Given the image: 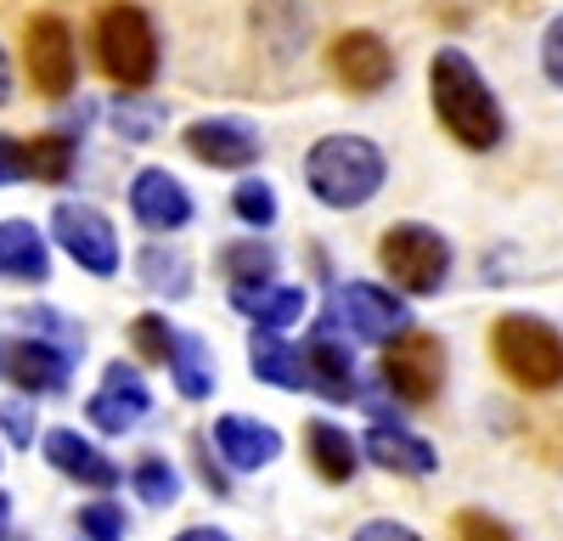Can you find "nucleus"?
Segmentation results:
<instances>
[{
    "label": "nucleus",
    "mask_w": 563,
    "mask_h": 541,
    "mask_svg": "<svg viewBox=\"0 0 563 541\" xmlns=\"http://www.w3.org/2000/svg\"><path fill=\"white\" fill-rule=\"evenodd\" d=\"M429 102H434V119L445 124V135L456 147L496 153L507 142V113L496 102V90L485 85L474 57L456 52V45H440L429 57Z\"/></svg>",
    "instance_id": "nucleus-1"
},
{
    "label": "nucleus",
    "mask_w": 563,
    "mask_h": 541,
    "mask_svg": "<svg viewBox=\"0 0 563 541\" xmlns=\"http://www.w3.org/2000/svg\"><path fill=\"white\" fill-rule=\"evenodd\" d=\"M384 180H389V158L366 135H321L305 153V187L327 209H361L384 192Z\"/></svg>",
    "instance_id": "nucleus-2"
},
{
    "label": "nucleus",
    "mask_w": 563,
    "mask_h": 541,
    "mask_svg": "<svg viewBox=\"0 0 563 541\" xmlns=\"http://www.w3.org/2000/svg\"><path fill=\"white\" fill-rule=\"evenodd\" d=\"M490 350H496V367L519 389H530V395L563 389V333L552 322H541V316L507 310L490 328Z\"/></svg>",
    "instance_id": "nucleus-3"
},
{
    "label": "nucleus",
    "mask_w": 563,
    "mask_h": 541,
    "mask_svg": "<svg viewBox=\"0 0 563 541\" xmlns=\"http://www.w3.org/2000/svg\"><path fill=\"white\" fill-rule=\"evenodd\" d=\"M378 260H384V270H389V283H395L400 294H411V299L440 294L445 277H451V243L434 232V225H422V220L389 225L384 243H378Z\"/></svg>",
    "instance_id": "nucleus-4"
},
{
    "label": "nucleus",
    "mask_w": 563,
    "mask_h": 541,
    "mask_svg": "<svg viewBox=\"0 0 563 541\" xmlns=\"http://www.w3.org/2000/svg\"><path fill=\"white\" fill-rule=\"evenodd\" d=\"M97 63L113 85L141 90L158 74V29L141 7H108L97 23Z\"/></svg>",
    "instance_id": "nucleus-5"
},
{
    "label": "nucleus",
    "mask_w": 563,
    "mask_h": 541,
    "mask_svg": "<svg viewBox=\"0 0 563 541\" xmlns=\"http://www.w3.org/2000/svg\"><path fill=\"white\" fill-rule=\"evenodd\" d=\"M445 384V344L434 333H400L384 350V389L406 406H429Z\"/></svg>",
    "instance_id": "nucleus-6"
},
{
    "label": "nucleus",
    "mask_w": 563,
    "mask_h": 541,
    "mask_svg": "<svg viewBox=\"0 0 563 541\" xmlns=\"http://www.w3.org/2000/svg\"><path fill=\"white\" fill-rule=\"evenodd\" d=\"M23 57H29V79L40 97H68L74 79H79V52H74V29L63 18H34L29 34H23Z\"/></svg>",
    "instance_id": "nucleus-7"
},
{
    "label": "nucleus",
    "mask_w": 563,
    "mask_h": 541,
    "mask_svg": "<svg viewBox=\"0 0 563 541\" xmlns=\"http://www.w3.org/2000/svg\"><path fill=\"white\" fill-rule=\"evenodd\" d=\"M52 232L63 243L68 260H79L90 277H113L119 270V238H113V220L90 203H57L52 209Z\"/></svg>",
    "instance_id": "nucleus-8"
},
{
    "label": "nucleus",
    "mask_w": 563,
    "mask_h": 541,
    "mask_svg": "<svg viewBox=\"0 0 563 541\" xmlns=\"http://www.w3.org/2000/svg\"><path fill=\"white\" fill-rule=\"evenodd\" d=\"M180 142H186V153H192L198 164H209V169H249V164H260V153H265V135H260L249 119H238V113L192 119Z\"/></svg>",
    "instance_id": "nucleus-9"
},
{
    "label": "nucleus",
    "mask_w": 563,
    "mask_h": 541,
    "mask_svg": "<svg viewBox=\"0 0 563 541\" xmlns=\"http://www.w3.org/2000/svg\"><path fill=\"white\" fill-rule=\"evenodd\" d=\"M327 57H333L339 85L355 90V97H378V90L395 85V52H389V40L372 34V29H344Z\"/></svg>",
    "instance_id": "nucleus-10"
},
{
    "label": "nucleus",
    "mask_w": 563,
    "mask_h": 541,
    "mask_svg": "<svg viewBox=\"0 0 563 541\" xmlns=\"http://www.w3.org/2000/svg\"><path fill=\"white\" fill-rule=\"evenodd\" d=\"M333 305H339V310H333V316H339V328H350V333L366 339V344H389V339L411 333V328H406V305L395 299V288H378V283H344Z\"/></svg>",
    "instance_id": "nucleus-11"
},
{
    "label": "nucleus",
    "mask_w": 563,
    "mask_h": 541,
    "mask_svg": "<svg viewBox=\"0 0 563 541\" xmlns=\"http://www.w3.org/2000/svg\"><path fill=\"white\" fill-rule=\"evenodd\" d=\"M85 412H90V423H97L102 434H130L141 418L153 412V389H147V378H141L130 361H113V367L102 373V389L85 400Z\"/></svg>",
    "instance_id": "nucleus-12"
},
{
    "label": "nucleus",
    "mask_w": 563,
    "mask_h": 541,
    "mask_svg": "<svg viewBox=\"0 0 563 541\" xmlns=\"http://www.w3.org/2000/svg\"><path fill=\"white\" fill-rule=\"evenodd\" d=\"M299 355H305V389H316L321 400H333V406L361 400L355 355H350V344H344L333 328H321L310 344H299Z\"/></svg>",
    "instance_id": "nucleus-13"
},
{
    "label": "nucleus",
    "mask_w": 563,
    "mask_h": 541,
    "mask_svg": "<svg viewBox=\"0 0 563 541\" xmlns=\"http://www.w3.org/2000/svg\"><path fill=\"white\" fill-rule=\"evenodd\" d=\"M130 214L147 225V232H180V225L192 220V192H186L169 169H135Z\"/></svg>",
    "instance_id": "nucleus-14"
},
{
    "label": "nucleus",
    "mask_w": 563,
    "mask_h": 541,
    "mask_svg": "<svg viewBox=\"0 0 563 541\" xmlns=\"http://www.w3.org/2000/svg\"><path fill=\"white\" fill-rule=\"evenodd\" d=\"M0 373H7L29 400L34 395H63L68 389V350L52 344V339H12L7 344V361H0Z\"/></svg>",
    "instance_id": "nucleus-15"
},
{
    "label": "nucleus",
    "mask_w": 563,
    "mask_h": 541,
    "mask_svg": "<svg viewBox=\"0 0 563 541\" xmlns=\"http://www.w3.org/2000/svg\"><path fill=\"white\" fill-rule=\"evenodd\" d=\"M209 440L238 474H260V468H271L282 457V434L271 423H260V418H243V412H225Z\"/></svg>",
    "instance_id": "nucleus-16"
},
{
    "label": "nucleus",
    "mask_w": 563,
    "mask_h": 541,
    "mask_svg": "<svg viewBox=\"0 0 563 541\" xmlns=\"http://www.w3.org/2000/svg\"><path fill=\"white\" fill-rule=\"evenodd\" d=\"M361 457L378 463L384 474H411V479H429L440 468V451L422 440V434L400 429V423H378V429H372L361 440Z\"/></svg>",
    "instance_id": "nucleus-17"
},
{
    "label": "nucleus",
    "mask_w": 563,
    "mask_h": 541,
    "mask_svg": "<svg viewBox=\"0 0 563 541\" xmlns=\"http://www.w3.org/2000/svg\"><path fill=\"white\" fill-rule=\"evenodd\" d=\"M40 445H45V457H52L57 474H68V479H79V485H97V490L119 485V463L108 457V451H97L90 440H79L74 429H45Z\"/></svg>",
    "instance_id": "nucleus-18"
},
{
    "label": "nucleus",
    "mask_w": 563,
    "mask_h": 541,
    "mask_svg": "<svg viewBox=\"0 0 563 541\" xmlns=\"http://www.w3.org/2000/svg\"><path fill=\"white\" fill-rule=\"evenodd\" d=\"M231 305H238L254 328L282 333V328L305 322L310 294H305V288H294V283H265V288H231Z\"/></svg>",
    "instance_id": "nucleus-19"
},
{
    "label": "nucleus",
    "mask_w": 563,
    "mask_h": 541,
    "mask_svg": "<svg viewBox=\"0 0 563 541\" xmlns=\"http://www.w3.org/2000/svg\"><path fill=\"white\" fill-rule=\"evenodd\" d=\"M305 451H310V463H316V474H321L327 485H350L355 468H361V445H355V434L339 429V423H327V418L305 423Z\"/></svg>",
    "instance_id": "nucleus-20"
},
{
    "label": "nucleus",
    "mask_w": 563,
    "mask_h": 541,
    "mask_svg": "<svg viewBox=\"0 0 563 541\" xmlns=\"http://www.w3.org/2000/svg\"><path fill=\"white\" fill-rule=\"evenodd\" d=\"M0 277H12V283H45L52 277L45 238L29 220H0Z\"/></svg>",
    "instance_id": "nucleus-21"
},
{
    "label": "nucleus",
    "mask_w": 563,
    "mask_h": 541,
    "mask_svg": "<svg viewBox=\"0 0 563 541\" xmlns=\"http://www.w3.org/2000/svg\"><path fill=\"white\" fill-rule=\"evenodd\" d=\"M249 373L260 384H276V389H305V355L282 333L254 328V339H249Z\"/></svg>",
    "instance_id": "nucleus-22"
},
{
    "label": "nucleus",
    "mask_w": 563,
    "mask_h": 541,
    "mask_svg": "<svg viewBox=\"0 0 563 541\" xmlns=\"http://www.w3.org/2000/svg\"><path fill=\"white\" fill-rule=\"evenodd\" d=\"M254 29H260V40L271 45L276 57H294V52H305V40H310V12H305V0H260Z\"/></svg>",
    "instance_id": "nucleus-23"
},
{
    "label": "nucleus",
    "mask_w": 563,
    "mask_h": 541,
    "mask_svg": "<svg viewBox=\"0 0 563 541\" xmlns=\"http://www.w3.org/2000/svg\"><path fill=\"white\" fill-rule=\"evenodd\" d=\"M79 164V142L74 130H52V135H34V142H23V169L29 180H45V187H57V180H68Z\"/></svg>",
    "instance_id": "nucleus-24"
},
{
    "label": "nucleus",
    "mask_w": 563,
    "mask_h": 541,
    "mask_svg": "<svg viewBox=\"0 0 563 541\" xmlns=\"http://www.w3.org/2000/svg\"><path fill=\"white\" fill-rule=\"evenodd\" d=\"M135 270H141V283H147L153 294H164V299L192 294V265H186V254L169 249V243H147L135 254Z\"/></svg>",
    "instance_id": "nucleus-25"
},
{
    "label": "nucleus",
    "mask_w": 563,
    "mask_h": 541,
    "mask_svg": "<svg viewBox=\"0 0 563 541\" xmlns=\"http://www.w3.org/2000/svg\"><path fill=\"white\" fill-rule=\"evenodd\" d=\"M169 373H175V389H180L186 400L214 395V355H209V344H203L198 333H180V339H175Z\"/></svg>",
    "instance_id": "nucleus-26"
},
{
    "label": "nucleus",
    "mask_w": 563,
    "mask_h": 541,
    "mask_svg": "<svg viewBox=\"0 0 563 541\" xmlns=\"http://www.w3.org/2000/svg\"><path fill=\"white\" fill-rule=\"evenodd\" d=\"M220 270H225V283H231V288H265V283H276V249L260 243V238H249V243H225Z\"/></svg>",
    "instance_id": "nucleus-27"
},
{
    "label": "nucleus",
    "mask_w": 563,
    "mask_h": 541,
    "mask_svg": "<svg viewBox=\"0 0 563 541\" xmlns=\"http://www.w3.org/2000/svg\"><path fill=\"white\" fill-rule=\"evenodd\" d=\"M231 214H238L243 225H254V232H265V225H276V187L271 180H260V175H249V180H238V192H231Z\"/></svg>",
    "instance_id": "nucleus-28"
},
{
    "label": "nucleus",
    "mask_w": 563,
    "mask_h": 541,
    "mask_svg": "<svg viewBox=\"0 0 563 541\" xmlns=\"http://www.w3.org/2000/svg\"><path fill=\"white\" fill-rule=\"evenodd\" d=\"M130 485H135V496L147 508H169L175 496H180V474L164 463V457H141L135 468H130Z\"/></svg>",
    "instance_id": "nucleus-29"
},
{
    "label": "nucleus",
    "mask_w": 563,
    "mask_h": 541,
    "mask_svg": "<svg viewBox=\"0 0 563 541\" xmlns=\"http://www.w3.org/2000/svg\"><path fill=\"white\" fill-rule=\"evenodd\" d=\"M175 328H169V316L147 310V316H135L130 322V344L141 350V361H158V367H169V355H175Z\"/></svg>",
    "instance_id": "nucleus-30"
},
{
    "label": "nucleus",
    "mask_w": 563,
    "mask_h": 541,
    "mask_svg": "<svg viewBox=\"0 0 563 541\" xmlns=\"http://www.w3.org/2000/svg\"><path fill=\"white\" fill-rule=\"evenodd\" d=\"M124 530H130V519H124L119 503H85L79 508V536L85 541H124Z\"/></svg>",
    "instance_id": "nucleus-31"
},
{
    "label": "nucleus",
    "mask_w": 563,
    "mask_h": 541,
    "mask_svg": "<svg viewBox=\"0 0 563 541\" xmlns=\"http://www.w3.org/2000/svg\"><path fill=\"white\" fill-rule=\"evenodd\" d=\"M451 530H456V541H519V530L496 514H485V508H462L451 519Z\"/></svg>",
    "instance_id": "nucleus-32"
},
{
    "label": "nucleus",
    "mask_w": 563,
    "mask_h": 541,
    "mask_svg": "<svg viewBox=\"0 0 563 541\" xmlns=\"http://www.w3.org/2000/svg\"><path fill=\"white\" fill-rule=\"evenodd\" d=\"M158 119H164L158 102H130V97H124V102L113 108V130L124 135V142H147V135L158 130Z\"/></svg>",
    "instance_id": "nucleus-33"
},
{
    "label": "nucleus",
    "mask_w": 563,
    "mask_h": 541,
    "mask_svg": "<svg viewBox=\"0 0 563 541\" xmlns=\"http://www.w3.org/2000/svg\"><path fill=\"white\" fill-rule=\"evenodd\" d=\"M0 429L12 434V445H34V400H0Z\"/></svg>",
    "instance_id": "nucleus-34"
},
{
    "label": "nucleus",
    "mask_w": 563,
    "mask_h": 541,
    "mask_svg": "<svg viewBox=\"0 0 563 541\" xmlns=\"http://www.w3.org/2000/svg\"><path fill=\"white\" fill-rule=\"evenodd\" d=\"M541 74L563 90V12L547 23V34H541Z\"/></svg>",
    "instance_id": "nucleus-35"
},
{
    "label": "nucleus",
    "mask_w": 563,
    "mask_h": 541,
    "mask_svg": "<svg viewBox=\"0 0 563 541\" xmlns=\"http://www.w3.org/2000/svg\"><path fill=\"white\" fill-rule=\"evenodd\" d=\"M350 541H422V536H417L406 519H366Z\"/></svg>",
    "instance_id": "nucleus-36"
},
{
    "label": "nucleus",
    "mask_w": 563,
    "mask_h": 541,
    "mask_svg": "<svg viewBox=\"0 0 563 541\" xmlns=\"http://www.w3.org/2000/svg\"><path fill=\"white\" fill-rule=\"evenodd\" d=\"M7 180H29V169H23V142L18 135H0V187Z\"/></svg>",
    "instance_id": "nucleus-37"
},
{
    "label": "nucleus",
    "mask_w": 563,
    "mask_h": 541,
    "mask_svg": "<svg viewBox=\"0 0 563 541\" xmlns=\"http://www.w3.org/2000/svg\"><path fill=\"white\" fill-rule=\"evenodd\" d=\"M175 541H231L225 530H214V525H192V530H180Z\"/></svg>",
    "instance_id": "nucleus-38"
},
{
    "label": "nucleus",
    "mask_w": 563,
    "mask_h": 541,
    "mask_svg": "<svg viewBox=\"0 0 563 541\" xmlns=\"http://www.w3.org/2000/svg\"><path fill=\"white\" fill-rule=\"evenodd\" d=\"M12 102V57H7V45H0V108Z\"/></svg>",
    "instance_id": "nucleus-39"
},
{
    "label": "nucleus",
    "mask_w": 563,
    "mask_h": 541,
    "mask_svg": "<svg viewBox=\"0 0 563 541\" xmlns=\"http://www.w3.org/2000/svg\"><path fill=\"white\" fill-rule=\"evenodd\" d=\"M7 530H12V503L0 496V541H7Z\"/></svg>",
    "instance_id": "nucleus-40"
}]
</instances>
